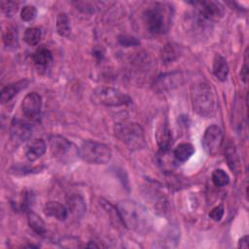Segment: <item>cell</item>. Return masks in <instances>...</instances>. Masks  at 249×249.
Segmentation results:
<instances>
[{
  "label": "cell",
  "instance_id": "cell-9",
  "mask_svg": "<svg viewBox=\"0 0 249 249\" xmlns=\"http://www.w3.org/2000/svg\"><path fill=\"white\" fill-rule=\"evenodd\" d=\"M23 115L30 121H38L42 109V97L37 92L27 93L21 103Z\"/></svg>",
  "mask_w": 249,
  "mask_h": 249
},
{
  "label": "cell",
  "instance_id": "cell-15",
  "mask_svg": "<svg viewBox=\"0 0 249 249\" xmlns=\"http://www.w3.org/2000/svg\"><path fill=\"white\" fill-rule=\"evenodd\" d=\"M44 213L48 217H53L58 221H64L68 215L66 207L57 201L47 202L44 206Z\"/></svg>",
  "mask_w": 249,
  "mask_h": 249
},
{
  "label": "cell",
  "instance_id": "cell-2",
  "mask_svg": "<svg viewBox=\"0 0 249 249\" xmlns=\"http://www.w3.org/2000/svg\"><path fill=\"white\" fill-rule=\"evenodd\" d=\"M194 111L203 118H211L217 111L218 99L213 87L206 82H196L191 87Z\"/></svg>",
  "mask_w": 249,
  "mask_h": 249
},
{
  "label": "cell",
  "instance_id": "cell-1",
  "mask_svg": "<svg viewBox=\"0 0 249 249\" xmlns=\"http://www.w3.org/2000/svg\"><path fill=\"white\" fill-rule=\"evenodd\" d=\"M119 219L129 230L138 232L148 231L151 217L147 209L133 200H123L117 205Z\"/></svg>",
  "mask_w": 249,
  "mask_h": 249
},
{
  "label": "cell",
  "instance_id": "cell-25",
  "mask_svg": "<svg viewBox=\"0 0 249 249\" xmlns=\"http://www.w3.org/2000/svg\"><path fill=\"white\" fill-rule=\"evenodd\" d=\"M178 54H177V51L175 49V47L172 44H166L161 52H160V58L162 60L163 63H169L174 61L177 58Z\"/></svg>",
  "mask_w": 249,
  "mask_h": 249
},
{
  "label": "cell",
  "instance_id": "cell-26",
  "mask_svg": "<svg viewBox=\"0 0 249 249\" xmlns=\"http://www.w3.org/2000/svg\"><path fill=\"white\" fill-rule=\"evenodd\" d=\"M212 182L217 187H225L230 183V176L224 169H215L212 173Z\"/></svg>",
  "mask_w": 249,
  "mask_h": 249
},
{
  "label": "cell",
  "instance_id": "cell-31",
  "mask_svg": "<svg viewBox=\"0 0 249 249\" xmlns=\"http://www.w3.org/2000/svg\"><path fill=\"white\" fill-rule=\"evenodd\" d=\"M118 41L122 46H124V47H133V46L140 45V42L138 41V39L130 35H121L119 36Z\"/></svg>",
  "mask_w": 249,
  "mask_h": 249
},
{
  "label": "cell",
  "instance_id": "cell-4",
  "mask_svg": "<svg viewBox=\"0 0 249 249\" xmlns=\"http://www.w3.org/2000/svg\"><path fill=\"white\" fill-rule=\"evenodd\" d=\"M115 134L130 150H139L145 147L144 130L137 123L116 124Z\"/></svg>",
  "mask_w": 249,
  "mask_h": 249
},
{
  "label": "cell",
  "instance_id": "cell-35",
  "mask_svg": "<svg viewBox=\"0 0 249 249\" xmlns=\"http://www.w3.org/2000/svg\"><path fill=\"white\" fill-rule=\"evenodd\" d=\"M237 247L238 248H244V249L248 248V235H244L239 239Z\"/></svg>",
  "mask_w": 249,
  "mask_h": 249
},
{
  "label": "cell",
  "instance_id": "cell-11",
  "mask_svg": "<svg viewBox=\"0 0 249 249\" xmlns=\"http://www.w3.org/2000/svg\"><path fill=\"white\" fill-rule=\"evenodd\" d=\"M50 149L53 157L57 159H62L65 157L71 150L72 144L61 135H52L49 138Z\"/></svg>",
  "mask_w": 249,
  "mask_h": 249
},
{
  "label": "cell",
  "instance_id": "cell-34",
  "mask_svg": "<svg viewBox=\"0 0 249 249\" xmlns=\"http://www.w3.org/2000/svg\"><path fill=\"white\" fill-rule=\"evenodd\" d=\"M92 54H93V56H94L97 60H101V59H103V57H104V51H103L102 48L96 47V48L93 49Z\"/></svg>",
  "mask_w": 249,
  "mask_h": 249
},
{
  "label": "cell",
  "instance_id": "cell-3",
  "mask_svg": "<svg viewBox=\"0 0 249 249\" xmlns=\"http://www.w3.org/2000/svg\"><path fill=\"white\" fill-rule=\"evenodd\" d=\"M170 18V7L162 3H155L153 6L146 9L142 15L146 29L154 35H160L167 32Z\"/></svg>",
  "mask_w": 249,
  "mask_h": 249
},
{
  "label": "cell",
  "instance_id": "cell-24",
  "mask_svg": "<svg viewBox=\"0 0 249 249\" xmlns=\"http://www.w3.org/2000/svg\"><path fill=\"white\" fill-rule=\"evenodd\" d=\"M42 38V31L38 27H29L25 30L23 40L29 46H35L39 44Z\"/></svg>",
  "mask_w": 249,
  "mask_h": 249
},
{
  "label": "cell",
  "instance_id": "cell-21",
  "mask_svg": "<svg viewBox=\"0 0 249 249\" xmlns=\"http://www.w3.org/2000/svg\"><path fill=\"white\" fill-rule=\"evenodd\" d=\"M195 153V148L190 143H181L173 151V156L179 162L187 161Z\"/></svg>",
  "mask_w": 249,
  "mask_h": 249
},
{
  "label": "cell",
  "instance_id": "cell-19",
  "mask_svg": "<svg viewBox=\"0 0 249 249\" xmlns=\"http://www.w3.org/2000/svg\"><path fill=\"white\" fill-rule=\"evenodd\" d=\"M68 210L76 217H81L86 212V203L84 198L79 195H72L67 200Z\"/></svg>",
  "mask_w": 249,
  "mask_h": 249
},
{
  "label": "cell",
  "instance_id": "cell-28",
  "mask_svg": "<svg viewBox=\"0 0 249 249\" xmlns=\"http://www.w3.org/2000/svg\"><path fill=\"white\" fill-rule=\"evenodd\" d=\"M34 202V195L32 192L29 191H24L21 194L19 203H18V208L22 211L29 210V208L32 206Z\"/></svg>",
  "mask_w": 249,
  "mask_h": 249
},
{
  "label": "cell",
  "instance_id": "cell-29",
  "mask_svg": "<svg viewBox=\"0 0 249 249\" xmlns=\"http://www.w3.org/2000/svg\"><path fill=\"white\" fill-rule=\"evenodd\" d=\"M37 16V9L33 5H26L21 9L20 18L23 21H31Z\"/></svg>",
  "mask_w": 249,
  "mask_h": 249
},
{
  "label": "cell",
  "instance_id": "cell-7",
  "mask_svg": "<svg viewBox=\"0 0 249 249\" xmlns=\"http://www.w3.org/2000/svg\"><path fill=\"white\" fill-rule=\"evenodd\" d=\"M196 6L197 19L200 23L219 20L225 15V7L218 1H200L194 3Z\"/></svg>",
  "mask_w": 249,
  "mask_h": 249
},
{
  "label": "cell",
  "instance_id": "cell-10",
  "mask_svg": "<svg viewBox=\"0 0 249 249\" xmlns=\"http://www.w3.org/2000/svg\"><path fill=\"white\" fill-rule=\"evenodd\" d=\"M31 134L32 127L28 123L18 118L13 119L10 125V136L14 142L18 144L22 143L28 140Z\"/></svg>",
  "mask_w": 249,
  "mask_h": 249
},
{
  "label": "cell",
  "instance_id": "cell-23",
  "mask_svg": "<svg viewBox=\"0 0 249 249\" xmlns=\"http://www.w3.org/2000/svg\"><path fill=\"white\" fill-rule=\"evenodd\" d=\"M56 31L57 33L62 36V37H67L71 33V26H70V21L65 13H60L58 14L56 18Z\"/></svg>",
  "mask_w": 249,
  "mask_h": 249
},
{
  "label": "cell",
  "instance_id": "cell-8",
  "mask_svg": "<svg viewBox=\"0 0 249 249\" xmlns=\"http://www.w3.org/2000/svg\"><path fill=\"white\" fill-rule=\"evenodd\" d=\"M224 141L223 130L216 124L208 126L202 136L201 144L209 156H215L220 150Z\"/></svg>",
  "mask_w": 249,
  "mask_h": 249
},
{
  "label": "cell",
  "instance_id": "cell-18",
  "mask_svg": "<svg viewBox=\"0 0 249 249\" xmlns=\"http://www.w3.org/2000/svg\"><path fill=\"white\" fill-rule=\"evenodd\" d=\"M32 58L38 67H47L53 62V53L49 49L45 47H39L34 52Z\"/></svg>",
  "mask_w": 249,
  "mask_h": 249
},
{
  "label": "cell",
  "instance_id": "cell-17",
  "mask_svg": "<svg viewBox=\"0 0 249 249\" xmlns=\"http://www.w3.org/2000/svg\"><path fill=\"white\" fill-rule=\"evenodd\" d=\"M213 74L219 81H226L229 75V64L221 54H215L213 59Z\"/></svg>",
  "mask_w": 249,
  "mask_h": 249
},
{
  "label": "cell",
  "instance_id": "cell-16",
  "mask_svg": "<svg viewBox=\"0 0 249 249\" xmlns=\"http://www.w3.org/2000/svg\"><path fill=\"white\" fill-rule=\"evenodd\" d=\"M46 152V143L43 139H34L31 141L25 152V156L29 161H35L40 159Z\"/></svg>",
  "mask_w": 249,
  "mask_h": 249
},
{
  "label": "cell",
  "instance_id": "cell-20",
  "mask_svg": "<svg viewBox=\"0 0 249 249\" xmlns=\"http://www.w3.org/2000/svg\"><path fill=\"white\" fill-rule=\"evenodd\" d=\"M226 159L228 161V164L230 168L234 172L235 174H238L241 172V161L240 158L238 156V153L236 152L233 145L230 144L226 150Z\"/></svg>",
  "mask_w": 249,
  "mask_h": 249
},
{
  "label": "cell",
  "instance_id": "cell-13",
  "mask_svg": "<svg viewBox=\"0 0 249 249\" xmlns=\"http://www.w3.org/2000/svg\"><path fill=\"white\" fill-rule=\"evenodd\" d=\"M182 79V76L179 72H173L169 74H164L160 77H158L157 81H155L154 88L157 91H165L172 89L173 88L177 87L178 84H180V80Z\"/></svg>",
  "mask_w": 249,
  "mask_h": 249
},
{
  "label": "cell",
  "instance_id": "cell-6",
  "mask_svg": "<svg viewBox=\"0 0 249 249\" xmlns=\"http://www.w3.org/2000/svg\"><path fill=\"white\" fill-rule=\"evenodd\" d=\"M92 98L95 103L107 107H120L131 103V98L127 94L111 87L96 89L92 92Z\"/></svg>",
  "mask_w": 249,
  "mask_h": 249
},
{
  "label": "cell",
  "instance_id": "cell-14",
  "mask_svg": "<svg viewBox=\"0 0 249 249\" xmlns=\"http://www.w3.org/2000/svg\"><path fill=\"white\" fill-rule=\"evenodd\" d=\"M28 85L27 80H21L13 84H10L2 89L1 94H0V100L2 103L9 102L12 100L21 89H25Z\"/></svg>",
  "mask_w": 249,
  "mask_h": 249
},
{
  "label": "cell",
  "instance_id": "cell-27",
  "mask_svg": "<svg viewBox=\"0 0 249 249\" xmlns=\"http://www.w3.org/2000/svg\"><path fill=\"white\" fill-rule=\"evenodd\" d=\"M3 41L7 48L15 49L18 47V33L15 27H9L3 35Z\"/></svg>",
  "mask_w": 249,
  "mask_h": 249
},
{
  "label": "cell",
  "instance_id": "cell-33",
  "mask_svg": "<svg viewBox=\"0 0 249 249\" xmlns=\"http://www.w3.org/2000/svg\"><path fill=\"white\" fill-rule=\"evenodd\" d=\"M240 77L242 82L246 83L247 82V77H248V66H247V50L245 52V60H244V65L241 68L240 71Z\"/></svg>",
  "mask_w": 249,
  "mask_h": 249
},
{
  "label": "cell",
  "instance_id": "cell-5",
  "mask_svg": "<svg viewBox=\"0 0 249 249\" xmlns=\"http://www.w3.org/2000/svg\"><path fill=\"white\" fill-rule=\"evenodd\" d=\"M80 158L92 164H105L112 158L111 149L100 142L86 140L79 148Z\"/></svg>",
  "mask_w": 249,
  "mask_h": 249
},
{
  "label": "cell",
  "instance_id": "cell-12",
  "mask_svg": "<svg viewBox=\"0 0 249 249\" xmlns=\"http://www.w3.org/2000/svg\"><path fill=\"white\" fill-rule=\"evenodd\" d=\"M155 137L161 152L165 153L169 151L172 145V134L165 122H162L157 125Z\"/></svg>",
  "mask_w": 249,
  "mask_h": 249
},
{
  "label": "cell",
  "instance_id": "cell-22",
  "mask_svg": "<svg viewBox=\"0 0 249 249\" xmlns=\"http://www.w3.org/2000/svg\"><path fill=\"white\" fill-rule=\"evenodd\" d=\"M27 222L29 228L37 234H44L46 232V224L43 219L33 211L27 212Z\"/></svg>",
  "mask_w": 249,
  "mask_h": 249
},
{
  "label": "cell",
  "instance_id": "cell-32",
  "mask_svg": "<svg viewBox=\"0 0 249 249\" xmlns=\"http://www.w3.org/2000/svg\"><path fill=\"white\" fill-rule=\"evenodd\" d=\"M224 213H225V208L223 206V204H220V205H217L216 207H214L210 213H209V217L210 219H212L213 221H220L223 216H224Z\"/></svg>",
  "mask_w": 249,
  "mask_h": 249
},
{
  "label": "cell",
  "instance_id": "cell-30",
  "mask_svg": "<svg viewBox=\"0 0 249 249\" xmlns=\"http://www.w3.org/2000/svg\"><path fill=\"white\" fill-rule=\"evenodd\" d=\"M18 4L14 1H2L1 9L7 17H12L18 12Z\"/></svg>",
  "mask_w": 249,
  "mask_h": 249
}]
</instances>
